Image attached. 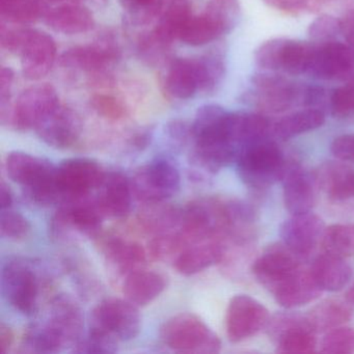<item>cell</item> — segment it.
<instances>
[{
	"label": "cell",
	"mask_w": 354,
	"mask_h": 354,
	"mask_svg": "<svg viewBox=\"0 0 354 354\" xmlns=\"http://www.w3.org/2000/svg\"><path fill=\"white\" fill-rule=\"evenodd\" d=\"M100 163L90 158H71L57 167V181L62 203L91 196L104 179Z\"/></svg>",
	"instance_id": "8"
},
{
	"label": "cell",
	"mask_w": 354,
	"mask_h": 354,
	"mask_svg": "<svg viewBox=\"0 0 354 354\" xmlns=\"http://www.w3.org/2000/svg\"><path fill=\"white\" fill-rule=\"evenodd\" d=\"M254 97L259 109L267 113H283L300 103L304 105V86L274 73L252 76Z\"/></svg>",
	"instance_id": "9"
},
{
	"label": "cell",
	"mask_w": 354,
	"mask_h": 354,
	"mask_svg": "<svg viewBox=\"0 0 354 354\" xmlns=\"http://www.w3.org/2000/svg\"><path fill=\"white\" fill-rule=\"evenodd\" d=\"M238 175L252 188H267L283 181L290 163L277 142L267 138L250 142L238 155Z\"/></svg>",
	"instance_id": "3"
},
{
	"label": "cell",
	"mask_w": 354,
	"mask_h": 354,
	"mask_svg": "<svg viewBox=\"0 0 354 354\" xmlns=\"http://www.w3.org/2000/svg\"><path fill=\"white\" fill-rule=\"evenodd\" d=\"M115 57V51L111 47L82 46L67 51L62 57V63L70 67H77L86 71L102 69Z\"/></svg>",
	"instance_id": "34"
},
{
	"label": "cell",
	"mask_w": 354,
	"mask_h": 354,
	"mask_svg": "<svg viewBox=\"0 0 354 354\" xmlns=\"http://www.w3.org/2000/svg\"><path fill=\"white\" fill-rule=\"evenodd\" d=\"M10 179L19 184L28 200L39 206L61 204L57 167L50 161L24 152H12L6 159Z\"/></svg>",
	"instance_id": "2"
},
{
	"label": "cell",
	"mask_w": 354,
	"mask_h": 354,
	"mask_svg": "<svg viewBox=\"0 0 354 354\" xmlns=\"http://www.w3.org/2000/svg\"><path fill=\"white\" fill-rule=\"evenodd\" d=\"M230 32L227 26L210 12L198 17H190L180 32V40L190 46L208 44Z\"/></svg>",
	"instance_id": "28"
},
{
	"label": "cell",
	"mask_w": 354,
	"mask_h": 354,
	"mask_svg": "<svg viewBox=\"0 0 354 354\" xmlns=\"http://www.w3.org/2000/svg\"><path fill=\"white\" fill-rule=\"evenodd\" d=\"M269 7L286 13H297L306 9L310 0H264Z\"/></svg>",
	"instance_id": "49"
},
{
	"label": "cell",
	"mask_w": 354,
	"mask_h": 354,
	"mask_svg": "<svg viewBox=\"0 0 354 354\" xmlns=\"http://www.w3.org/2000/svg\"><path fill=\"white\" fill-rule=\"evenodd\" d=\"M30 221L21 214L12 209L1 210L0 215V231L3 238L11 240H22L30 233Z\"/></svg>",
	"instance_id": "43"
},
{
	"label": "cell",
	"mask_w": 354,
	"mask_h": 354,
	"mask_svg": "<svg viewBox=\"0 0 354 354\" xmlns=\"http://www.w3.org/2000/svg\"><path fill=\"white\" fill-rule=\"evenodd\" d=\"M190 17L192 15L187 6L176 5L171 7L155 30L157 40L167 44L174 39L179 38L182 28Z\"/></svg>",
	"instance_id": "38"
},
{
	"label": "cell",
	"mask_w": 354,
	"mask_h": 354,
	"mask_svg": "<svg viewBox=\"0 0 354 354\" xmlns=\"http://www.w3.org/2000/svg\"><path fill=\"white\" fill-rule=\"evenodd\" d=\"M47 323L61 335L66 345L75 346L82 339L84 315L80 306L70 296L59 295L53 299Z\"/></svg>",
	"instance_id": "21"
},
{
	"label": "cell",
	"mask_w": 354,
	"mask_h": 354,
	"mask_svg": "<svg viewBox=\"0 0 354 354\" xmlns=\"http://www.w3.org/2000/svg\"><path fill=\"white\" fill-rule=\"evenodd\" d=\"M346 299H347L350 304H354V285L348 290L347 294H346Z\"/></svg>",
	"instance_id": "56"
},
{
	"label": "cell",
	"mask_w": 354,
	"mask_h": 354,
	"mask_svg": "<svg viewBox=\"0 0 354 354\" xmlns=\"http://www.w3.org/2000/svg\"><path fill=\"white\" fill-rule=\"evenodd\" d=\"M30 30H3L1 32V45L3 48L9 51H18L19 53L28 36Z\"/></svg>",
	"instance_id": "48"
},
{
	"label": "cell",
	"mask_w": 354,
	"mask_h": 354,
	"mask_svg": "<svg viewBox=\"0 0 354 354\" xmlns=\"http://www.w3.org/2000/svg\"><path fill=\"white\" fill-rule=\"evenodd\" d=\"M14 343V333L7 324L0 325V352L8 353Z\"/></svg>",
	"instance_id": "52"
},
{
	"label": "cell",
	"mask_w": 354,
	"mask_h": 354,
	"mask_svg": "<svg viewBox=\"0 0 354 354\" xmlns=\"http://www.w3.org/2000/svg\"><path fill=\"white\" fill-rule=\"evenodd\" d=\"M330 111L335 117L345 118L354 115V76L343 86L331 93Z\"/></svg>",
	"instance_id": "45"
},
{
	"label": "cell",
	"mask_w": 354,
	"mask_h": 354,
	"mask_svg": "<svg viewBox=\"0 0 354 354\" xmlns=\"http://www.w3.org/2000/svg\"><path fill=\"white\" fill-rule=\"evenodd\" d=\"M323 186L331 200L354 198V171L343 165H333L325 171Z\"/></svg>",
	"instance_id": "36"
},
{
	"label": "cell",
	"mask_w": 354,
	"mask_h": 354,
	"mask_svg": "<svg viewBox=\"0 0 354 354\" xmlns=\"http://www.w3.org/2000/svg\"><path fill=\"white\" fill-rule=\"evenodd\" d=\"M269 333L277 343L279 353H310L316 348L315 331L306 316L281 314L269 320Z\"/></svg>",
	"instance_id": "12"
},
{
	"label": "cell",
	"mask_w": 354,
	"mask_h": 354,
	"mask_svg": "<svg viewBox=\"0 0 354 354\" xmlns=\"http://www.w3.org/2000/svg\"><path fill=\"white\" fill-rule=\"evenodd\" d=\"M97 204L105 216L124 218L131 209V182L120 171H111L105 175L102 183L99 186Z\"/></svg>",
	"instance_id": "20"
},
{
	"label": "cell",
	"mask_w": 354,
	"mask_h": 354,
	"mask_svg": "<svg viewBox=\"0 0 354 354\" xmlns=\"http://www.w3.org/2000/svg\"><path fill=\"white\" fill-rule=\"evenodd\" d=\"M65 346L61 335L48 323H36L24 333L20 351L24 353H57Z\"/></svg>",
	"instance_id": "33"
},
{
	"label": "cell",
	"mask_w": 354,
	"mask_h": 354,
	"mask_svg": "<svg viewBox=\"0 0 354 354\" xmlns=\"http://www.w3.org/2000/svg\"><path fill=\"white\" fill-rule=\"evenodd\" d=\"M159 335L167 347L179 353L213 354L221 349L216 333L190 313H181L165 321Z\"/></svg>",
	"instance_id": "4"
},
{
	"label": "cell",
	"mask_w": 354,
	"mask_h": 354,
	"mask_svg": "<svg viewBox=\"0 0 354 354\" xmlns=\"http://www.w3.org/2000/svg\"><path fill=\"white\" fill-rule=\"evenodd\" d=\"M323 353H354V328L337 327L331 329L323 337L320 344Z\"/></svg>",
	"instance_id": "41"
},
{
	"label": "cell",
	"mask_w": 354,
	"mask_h": 354,
	"mask_svg": "<svg viewBox=\"0 0 354 354\" xmlns=\"http://www.w3.org/2000/svg\"><path fill=\"white\" fill-rule=\"evenodd\" d=\"M35 130L49 146L68 149L80 140L82 124L75 111L59 103Z\"/></svg>",
	"instance_id": "16"
},
{
	"label": "cell",
	"mask_w": 354,
	"mask_h": 354,
	"mask_svg": "<svg viewBox=\"0 0 354 354\" xmlns=\"http://www.w3.org/2000/svg\"><path fill=\"white\" fill-rule=\"evenodd\" d=\"M350 302L328 299L320 302L306 315L308 324L315 333L331 330L350 320L352 316Z\"/></svg>",
	"instance_id": "31"
},
{
	"label": "cell",
	"mask_w": 354,
	"mask_h": 354,
	"mask_svg": "<svg viewBox=\"0 0 354 354\" xmlns=\"http://www.w3.org/2000/svg\"><path fill=\"white\" fill-rule=\"evenodd\" d=\"M92 106L99 115L111 121H119L126 115L124 105L113 96L96 95L93 97Z\"/></svg>",
	"instance_id": "46"
},
{
	"label": "cell",
	"mask_w": 354,
	"mask_h": 354,
	"mask_svg": "<svg viewBox=\"0 0 354 354\" xmlns=\"http://www.w3.org/2000/svg\"><path fill=\"white\" fill-rule=\"evenodd\" d=\"M59 104L57 91L50 84L30 86L16 101L10 115V123L19 131L36 129Z\"/></svg>",
	"instance_id": "10"
},
{
	"label": "cell",
	"mask_w": 354,
	"mask_h": 354,
	"mask_svg": "<svg viewBox=\"0 0 354 354\" xmlns=\"http://www.w3.org/2000/svg\"><path fill=\"white\" fill-rule=\"evenodd\" d=\"M119 343L117 339L106 333L90 329L88 337H82L74 346V352L76 353H115L118 351Z\"/></svg>",
	"instance_id": "42"
},
{
	"label": "cell",
	"mask_w": 354,
	"mask_h": 354,
	"mask_svg": "<svg viewBox=\"0 0 354 354\" xmlns=\"http://www.w3.org/2000/svg\"><path fill=\"white\" fill-rule=\"evenodd\" d=\"M301 257L281 242L269 246L252 264V271L269 291L301 268Z\"/></svg>",
	"instance_id": "14"
},
{
	"label": "cell",
	"mask_w": 354,
	"mask_h": 354,
	"mask_svg": "<svg viewBox=\"0 0 354 354\" xmlns=\"http://www.w3.org/2000/svg\"><path fill=\"white\" fill-rule=\"evenodd\" d=\"M14 73L10 68L3 67L0 73V100L1 107L7 104L13 86Z\"/></svg>",
	"instance_id": "50"
},
{
	"label": "cell",
	"mask_w": 354,
	"mask_h": 354,
	"mask_svg": "<svg viewBox=\"0 0 354 354\" xmlns=\"http://www.w3.org/2000/svg\"><path fill=\"white\" fill-rule=\"evenodd\" d=\"M13 205V194L5 181L0 184V210L11 209Z\"/></svg>",
	"instance_id": "53"
},
{
	"label": "cell",
	"mask_w": 354,
	"mask_h": 354,
	"mask_svg": "<svg viewBox=\"0 0 354 354\" xmlns=\"http://www.w3.org/2000/svg\"><path fill=\"white\" fill-rule=\"evenodd\" d=\"M341 35L347 44L354 48V9L350 10L341 19Z\"/></svg>",
	"instance_id": "51"
},
{
	"label": "cell",
	"mask_w": 354,
	"mask_h": 354,
	"mask_svg": "<svg viewBox=\"0 0 354 354\" xmlns=\"http://www.w3.org/2000/svg\"><path fill=\"white\" fill-rule=\"evenodd\" d=\"M324 113L320 109H306L286 115L273 126V133L281 140L312 131L324 124Z\"/></svg>",
	"instance_id": "32"
},
{
	"label": "cell",
	"mask_w": 354,
	"mask_h": 354,
	"mask_svg": "<svg viewBox=\"0 0 354 354\" xmlns=\"http://www.w3.org/2000/svg\"><path fill=\"white\" fill-rule=\"evenodd\" d=\"M225 246L219 238L189 244L175 259V268L180 274L190 277L202 272L225 258Z\"/></svg>",
	"instance_id": "23"
},
{
	"label": "cell",
	"mask_w": 354,
	"mask_h": 354,
	"mask_svg": "<svg viewBox=\"0 0 354 354\" xmlns=\"http://www.w3.org/2000/svg\"><path fill=\"white\" fill-rule=\"evenodd\" d=\"M167 86L175 98L181 100L192 98L200 90L196 59H175L169 67Z\"/></svg>",
	"instance_id": "30"
},
{
	"label": "cell",
	"mask_w": 354,
	"mask_h": 354,
	"mask_svg": "<svg viewBox=\"0 0 354 354\" xmlns=\"http://www.w3.org/2000/svg\"><path fill=\"white\" fill-rule=\"evenodd\" d=\"M132 192L140 202H165L179 192L181 177L171 161L157 158L136 171L131 179Z\"/></svg>",
	"instance_id": "5"
},
{
	"label": "cell",
	"mask_w": 354,
	"mask_h": 354,
	"mask_svg": "<svg viewBox=\"0 0 354 354\" xmlns=\"http://www.w3.org/2000/svg\"><path fill=\"white\" fill-rule=\"evenodd\" d=\"M310 270L321 290L329 292L344 289L353 274L351 266L345 259L325 252L314 261Z\"/></svg>",
	"instance_id": "26"
},
{
	"label": "cell",
	"mask_w": 354,
	"mask_h": 354,
	"mask_svg": "<svg viewBox=\"0 0 354 354\" xmlns=\"http://www.w3.org/2000/svg\"><path fill=\"white\" fill-rule=\"evenodd\" d=\"M149 144V136L147 133H140L136 136V138L132 140V146L134 148L142 150V149L146 148Z\"/></svg>",
	"instance_id": "54"
},
{
	"label": "cell",
	"mask_w": 354,
	"mask_h": 354,
	"mask_svg": "<svg viewBox=\"0 0 354 354\" xmlns=\"http://www.w3.org/2000/svg\"><path fill=\"white\" fill-rule=\"evenodd\" d=\"M269 312L258 300L248 295H236L230 300L225 316L227 339L238 343L258 333L268 325Z\"/></svg>",
	"instance_id": "11"
},
{
	"label": "cell",
	"mask_w": 354,
	"mask_h": 354,
	"mask_svg": "<svg viewBox=\"0 0 354 354\" xmlns=\"http://www.w3.org/2000/svg\"><path fill=\"white\" fill-rule=\"evenodd\" d=\"M283 202L292 215L310 212L317 198V180L308 171L290 163L283 179Z\"/></svg>",
	"instance_id": "19"
},
{
	"label": "cell",
	"mask_w": 354,
	"mask_h": 354,
	"mask_svg": "<svg viewBox=\"0 0 354 354\" xmlns=\"http://www.w3.org/2000/svg\"><path fill=\"white\" fill-rule=\"evenodd\" d=\"M46 24L55 32L77 35L94 28V16L90 10L80 5H66L55 8L46 14Z\"/></svg>",
	"instance_id": "27"
},
{
	"label": "cell",
	"mask_w": 354,
	"mask_h": 354,
	"mask_svg": "<svg viewBox=\"0 0 354 354\" xmlns=\"http://www.w3.org/2000/svg\"><path fill=\"white\" fill-rule=\"evenodd\" d=\"M1 290L7 301L22 314L36 313L40 279L32 262L13 259L6 263L1 271Z\"/></svg>",
	"instance_id": "6"
},
{
	"label": "cell",
	"mask_w": 354,
	"mask_h": 354,
	"mask_svg": "<svg viewBox=\"0 0 354 354\" xmlns=\"http://www.w3.org/2000/svg\"><path fill=\"white\" fill-rule=\"evenodd\" d=\"M190 128L194 142L192 160L201 169L216 173L236 162L241 149L234 134L233 113L219 105H205L196 111Z\"/></svg>",
	"instance_id": "1"
},
{
	"label": "cell",
	"mask_w": 354,
	"mask_h": 354,
	"mask_svg": "<svg viewBox=\"0 0 354 354\" xmlns=\"http://www.w3.org/2000/svg\"><path fill=\"white\" fill-rule=\"evenodd\" d=\"M321 246L325 254L337 258L354 256V223H341L326 227Z\"/></svg>",
	"instance_id": "35"
},
{
	"label": "cell",
	"mask_w": 354,
	"mask_h": 354,
	"mask_svg": "<svg viewBox=\"0 0 354 354\" xmlns=\"http://www.w3.org/2000/svg\"><path fill=\"white\" fill-rule=\"evenodd\" d=\"M167 286V279L161 273L138 269L126 277L123 292L128 301L146 306L160 296Z\"/></svg>",
	"instance_id": "24"
},
{
	"label": "cell",
	"mask_w": 354,
	"mask_h": 354,
	"mask_svg": "<svg viewBox=\"0 0 354 354\" xmlns=\"http://www.w3.org/2000/svg\"><path fill=\"white\" fill-rule=\"evenodd\" d=\"M138 212V221L140 227L148 233H169L180 227L181 211L165 202L147 203Z\"/></svg>",
	"instance_id": "29"
},
{
	"label": "cell",
	"mask_w": 354,
	"mask_h": 354,
	"mask_svg": "<svg viewBox=\"0 0 354 354\" xmlns=\"http://www.w3.org/2000/svg\"><path fill=\"white\" fill-rule=\"evenodd\" d=\"M126 3L133 8H149L154 6L157 0H125Z\"/></svg>",
	"instance_id": "55"
},
{
	"label": "cell",
	"mask_w": 354,
	"mask_h": 354,
	"mask_svg": "<svg viewBox=\"0 0 354 354\" xmlns=\"http://www.w3.org/2000/svg\"><path fill=\"white\" fill-rule=\"evenodd\" d=\"M315 44L289 39H274L269 55L271 71L290 75L308 73L314 55Z\"/></svg>",
	"instance_id": "18"
},
{
	"label": "cell",
	"mask_w": 354,
	"mask_h": 354,
	"mask_svg": "<svg viewBox=\"0 0 354 354\" xmlns=\"http://www.w3.org/2000/svg\"><path fill=\"white\" fill-rule=\"evenodd\" d=\"M308 36L317 44L335 41L341 34V19L330 15H321L308 26Z\"/></svg>",
	"instance_id": "44"
},
{
	"label": "cell",
	"mask_w": 354,
	"mask_h": 354,
	"mask_svg": "<svg viewBox=\"0 0 354 354\" xmlns=\"http://www.w3.org/2000/svg\"><path fill=\"white\" fill-rule=\"evenodd\" d=\"M102 246L107 262L126 277L133 271L142 269L147 262L148 252L138 242L120 237H109L104 240Z\"/></svg>",
	"instance_id": "25"
},
{
	"label": "cell",
	"mask_w": 354,
	"mask_h": 354,
	"mask_svg": "<svg viewBox=\"0 0 354 354\" xmlns=\"http://www.w3.org/2000/svg\"><path fill=\"white\" fill-rule=\"evenodd\" d=\"M44 3H61V1H65V0H43Z\"/></svg>",
	"instance_id": "57"
},
{
	"label": "cell",
	"mask_w": 354,
	"mask_h": 354,
	"mask_svg": "<svg viewBox=\"0 0 354 354\" xmlns=\"http://www.w3.org/2000/svg\"><path fill=\"white\" fill-rule=\"evenodd\" d=\"M324 221L313 213L295 214L281 225V242L302 259L321 244L325 232Z\"/></svg>",
	"instance_id": "15"
},
{
	"label": "cell",
	"mask_w": 354,
	"mask_h": 354,
	"mask_svg": "<svg viewBox=\"0 0 354 354\" xmlns=\"http://www.w3.org/2000/svg\"><path fill=\"white\" fill-rule=\"evenodd\" d=\"M46 3L43 0H12L0 5L1 15L14 24H28L42 15Z\"/></svg>",
	"instance_id": "39"
},
{
	"label": "cell",
	"mask_w": 354,
	"mask_h": 354,
	"mask_svg": "<svg viewBox=\"0 0 354 354\" xmlns=\"http://www.w3.org/2000/svg\"><path fill=\"white\" fill-rule=\"evenodd\" d=\"M138 308L127 299L103 300L91 314L90 329L106 333L119 342L131 341L140 335L142 328Z\"/></svg>",
	"instance_id": "7"
},
{
	"label": "cell",
	"mask_w": 354,
	"mask_h": 354,
	"mask_svg": "<svg viewBox=\"0 0 354 354\" xmlns=\"http://www.w3.org/2000/svg\"><path fill=\"white\" fill-rule=\"evenodd\" d=\"M308 74L322 80H349L354 76V48L337 41L315 44Z\"/></svg>",
	"instance_id": "13"
},
{
	"label": "cell",
	"mask_w": 354,
	"mask_h": 354,
	"mask_svg": "<svg viewBox=\"0 0 354 354\" xmlns=\"http://www.w3.org/2000/svg\"><path fill=\"white\" fill-rule=\"evenodd\" d=\"M19 53L24 77L38 80L46 76L53 68L57 45L46 32L30 30Z\"/></svg>",
	"instance_id": "17"
},
{
	"label": "cell",
	"mask_w": 354,
	"mask_h": 354,
	"mask_svg": "<svg viewBox=\"0 0 354 354\" xmlns=\"http://www.w3.org/2000/svg\"><path fill=\"white\" fill-rule=\"evenodd\" d=\"M200 78V90L212 92L225 76V63L221 55H209L196 59Z\"/></svg>",
	"instance_id": "40"
},
{
	"label": "cell",
	"mask_w": 354,
	"mask_h": 354,
	"mask_svg": "<svg viewBox=\"0 0 354 354\" xmlns=\"http://www.w3.org/2000/svg\"><path fill=\"white\" fill-rule=\"evenodd\" d=\"M270 292L277 304L286 308H293L314 301L323 291L313 277L310 269L301 267L291 277L275 286Z\"/></svg>",
	"instance_id": "22"
},
{
	"label": "cell",
	"mask_w": 354,
	"mask_h": 354,
	"mask_svg": "<svg viewBox=\"0 0 354 354\" xmlns=\"http://www.w3.org/2000/svg\"><path fill=\"white\" fill-rule=\"evenodd\" d=\"M189 245L181 231L169 232V233L159 234L149 242V256L156 261H167L169 259H176L178 254Z\"/></svg>",
	"instance_id": "37"
},
{
	"label": "cell",
	"mask_w": 354,
	"mask_h": 354,
	"mask_svg": "<svg viewBox=\"0 0 354 354\" xmlns=\"http://www.w3.org/2000/svg\"><path fill=\"white\" fill-rule=\"evenodd\" d=\"M330 150L335 158L346 162H354V134H344L335 138Z\"/></svg>",
	"instance_id": "47"
}]
</instances>
